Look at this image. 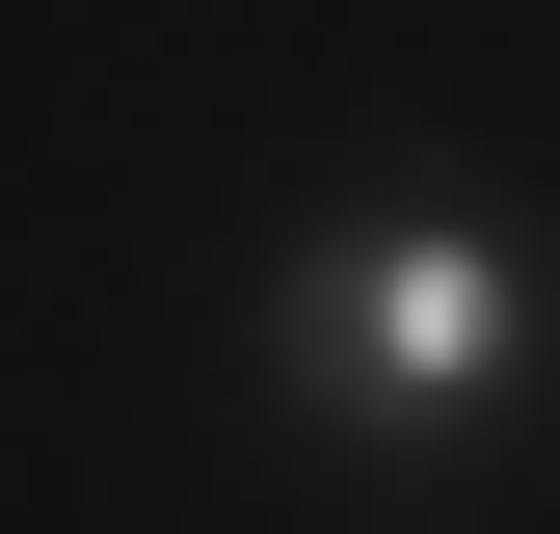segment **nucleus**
<instances>
[{"label":"nucleus","mask_w":560,"mask_h":534,"mask_svg":"<svg viewBox=\"0 0 560 534\" xmlns=\"http://www.w3.org/2000/svg\"><path fill=\"white\" fill-rule=\"evenodd\" d=\"M508 348H534V294H508V241H454V214L320 294V400L347 428H454V400H508Z\"/></svg>","instance_id":"f257e3e1"}]
</instances>
